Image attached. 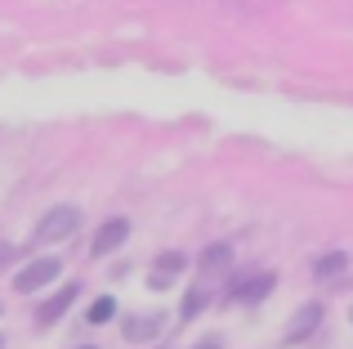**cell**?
Returning <instances> with one entry per match:
<instances>
[{
	"mask_svg": "<svg viewBox=\"0 0 353 349\" xmlns=\"http://www.w3.org/2000/svg\"><path fill=\"white\" fill-rule=\"evenodd\" d=\"M349 318H353V314H349Z\"/></svg>",
	"mask_w": 353,
	"mask_h": 349,
	"instance_id": "cell-18",
	"label": "cell"
},
{
	"mask_svg": "<svg viewBox=\"0 0 353 349\" xmlns=\"http://www.w3.org/2000/svg\"><path fill=\"white\" fill-rule=\"evenodd\" d=\"M228 264H233V242H210L206 251L197 255V269H201V278H215V273H224Z\"/></svg>",
	"mask_w": 353,
	"mask_h": 349,
	"instance_id": "cell-8",
	"label": "cell"
},
{
	"mask_svg": "<svg viewBox=\"0 0 353 349\" xmlns=\"http://www.w3.org/2000/svg\"><path fill=\"white\" fill-rule=\"evenodd\" d=\"M210 309V287H206V278L197 282V287H188L183 291V305H179V323H197L201 314Z\"/></svg>",
	"mask_w": 353,
	"mask_h": 349,
	"instance_id": "cell-9",
	"label": "cell"
},
{
	"mask_svg": "<svg viewBox=\"0 0 353 349\" xmlns=\"http://www.w3.org/2000/svg\"><path fill=\"white\" fill-rule=\"evenodd\" d=\"M77 296H81V282H68L63 291L45 296L41 305H36V327H54V323H63V314L77 305Z\"/></svg>",
	"mask_w": 353,
	"mask_h": 349,
	"instance_id": "cell-6",
	"label": "cell"
},
{
	"mask_svg": "<svg viewBox=\"0 0 353 349\" xmlns=\"http://www.w3.org/2000/svg\"><path fill=\"white\" fill-rule=\"evenodd\" d=\"M152 269H157V273H165V278H179V273L188 269V255H183V251H161Z\"/></svg>",
	"mask_w": 353,
	"mask_h": 349,
	"instance_id": "cell-12",
	"label": "cell"
},
{
	"mask_svg": "<svg viewBox=\"0 0 353 349\" xmlns=\"http://www.w3.org/2000/svg\"><path fill=\"white\" fill-rule=\"evenodd\" d=\"M165 327L161 314H125L121 318V336H125L130 345H143V341H157Z\"/></svg>",
	"mask_w": 353,
	"mask_h": 349,
	"instance_id": "cell-7",
	"label": "cell"
},
{
	"mask_svg": "<svg viewBox=\"0 0 353 349\" xmlns=\"http://www.w3.org/2000/svg\"><path fill=\"white\" fill-rule=\"evenodd\" d=\"M345 269H349V251H327V255H318V260L309 264V273H313V278H322V282L340 278Z\"/></svg>",
	"mask_w": 353,
	"mask_h": 349,
	"instance_id": "cell-10",
	"label": "cell"
},
{
	"mask_svg": "<svg viewBox=\"0 0 353 349\" xmlns=\"http://www.w3.org/2000/svg\"><path fill=\"white\" fill-rule=\"evenodd\" d=\"M157 349H174V345H157Z\"/></svg>",
	"mask_w": 353,
	"mask_h": 349,
	"instance_id": "cell-17",
	"label": "cell"
},
{
	"mask_svg": "<svg viewBox=\"0 0 353 349\" xmlns=\"http://www.w3.org/2000/svg\"><path fill=\"white\" fill-rule=\"evenodd\" d=\"M125 237H130V219L125 215L103 219V224L94 228V237H90V255H94V260H103V255H112L117 246H125Z\"/></svg>",
	"mask_w": 353,
	"mask_h": 349,
	"instance_id": "cell-5",
	"label": "cell"
},
{
	"mask_svg": "<svg viewBox=\"0 0 353 349\" xmlns=\"http://www.w3.org/2000/svg\"><path fill=\"white\" fill-rule=\"evenodd\" d=\"M81 228V210L77 206H54L41 215V224H36L32 242L36 246H50V242H63V237H72Z\"/></svg>",
	"mask_w": 353,
	"mask_h": 349,
	"instance_id": "cell-1",
	"label": "cell"
},
{
	"mask_svg": "<svg viewBox=\"0 0 353 349\" xmlns=\"http://www.w3.org/2000/svg\"><path fill=\"white\" fill-rule=\"evenodd\" d=\"M192 349H224V336H215V332H210V336H201V341L192 345Z\"/></svg>",
	"mask_w": 353,
	"mask_h": 349,
	"instance_id": "cell-14",
	"label": "cell"
},
{
	"mask_svg": "<svg viewBox=\"0 0 353 349\" xmlns=\"http://www.w3.org/2000/svg\"><path fill=\"white\" fill-rule=\"evenodd\" d=\"M59 273H63V260H59V255H41V260H27L23 269L14 273V291H18V296H36V291L50 287Z\"/></svg>",
	"mask_w": 353,
	"mask_h": 349,
	"instance_id": "cell-2",
	"label": "cell"
},
{
	"mask_svg": "<svg viewBox=\"0 0 353 349\" xmlns=\"http://www.w3.org/2000/svg\"><path fill=\"white\" fill-rule=\"evenodd\" d=\"M77 349H99V345H77Z\"/></svg>",
	"mask_w": 353,
	"mask_h": 349,
	"instance_id": "cell-16",
	"label": "cell"
},
{
	"mask_svg": "<svg viewBox=\"0 0 353 349\" xmlns=\"http://www.w3.org/2000/svg\"><path fill=\"white\" fill-rule=\"evenodd\" d=\"M112 318H117V296H99L94 305L85 309V323L90 327H103V323H112Z\"/></svg>",
	"mask_w": 353,
	"mask_h": 349,
	"instance_id": "cell-11",
	"label": "cell"
},
{
	"mask_svg": "<svg viewBox=\"0 0 353 349\" xmlns=\"http://www.w3.org/2000/svg\"><path fill=\"white\" fill-rule=\"evenodd\" d=\"M322 318H327V305H322V300H309V305H300V309L291 314V323H286V336H282V341H286V345L313 341V332L322 327Z\"/></svg>",
	"mask_w": 353,
	"mask_h": 349,
	"instance_id": "cell-4",
	"label": "cell"
},
{
	"mask_svg": "<svg viewBox=\"0 0 353 349\" xmlns=\"http://www.w3.org/2000/svg\"><path fill=\"white\" fill-rule=\"evenodd\" d=\"M170 282H174V278H165V273H157V269L148 273V287H152V291H165V287H170Z\"/></svg>",
	"mask_w": 353,
	"mask_h": 349,
	"instance_id": "cell-13",
	"label": "cell"
},
{
	"mask_svg": "<svg viewBox=\"0 0 353 349\" xmlns=\"http://www.w3.org/2000/svg\"><path fill=\"white\" fill-rule=\"evenodd\" d=\"M273 291H277V273L273 269H259V273H241L233 287H228V296H233L237 305H264Z\"/></svg>",
	"mask_w": 353,
	"mask_h": 349,
	"instance_id": "cell-3",
	"label": "cell"
},
{
	"mask_svg": "<svg viewBox=\"0 0 353 349\" xmlns=\"http://www.w3.org/2000/svg\"><path fill=\"white\" fill-rule=\"evenodd\" d=\"M9 260H14V246L0 242V269H9Z\"/></svg>",
	"mask_w": 353,
	"mask_h": 349,
	"instance_id": "cell-15",
	"label": "cell"
}]
</instances>
